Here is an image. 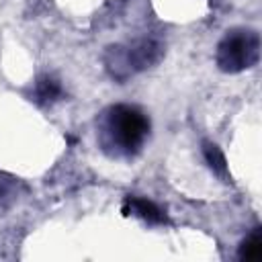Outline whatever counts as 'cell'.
<instances>
[{
  "label": "cell",
  "mask_w": 262,
  "mask_h": 262,
  "mask_svg": "<svg viewBox=\"0 0 262 262\" xmlns=\"http://www.w3.org/2000/svg\"><path fill=\"white\" fill-rule=\"evenodd\" d=\"M260 57V39L254 31H233L217 47V66L223 72L237 74L254 68Z\"/></svg>",
  "instance_id": "6da1fadb"
},
{
  "label": "cell",
  "mask_w": 262,
  "mask_h": 262,
  "mask_svg": "<svg viewBox=\"0 0 262 262\" xmlns=\"http://www.w3.org/2000/svg\"><path fill=\"white\" fill-rule=\"evenodd\" d=\"M106 127L115 139V143L125 151L133 154L141 147L147 131H149V121L147 117L129 104H117L111 108Z\"/></svg>",
  "instance_id": "7a4b0ae2"
},
{
  "label": "cell",
  "mask_w": 262,
  "mask_h": 262,
  "mask_svg": "<svg viewBox=\"0 0 262 262\" xmlns=\"http://www.w3.org/2000/svg\"><path fill=\"white\" fill-rule=\"evenodd\" d=\"M160 57V47L154 43V41H141L137 47H133L127 55V63L141 70V68H147L151 66L154 61H158Z\"/></svg>",
  "instance_id": "3957f363"
},
{
  "label": "cell",
  "mask_w": 262,
  "mask_h": 262,
  "mask_svg": "<svg viewBox=\"0 0 262 262\" xmlns=\"http://www.w3.org/2000/svg\"><path fill=\"white\" fill-rule=\"evenodd\" d=\"M133 211L135 215L151 221V223H164L166 217L162 213L160 207H156L151 201H145V199H137V196H129L127 203H125V213Z\"/></svg>",
  "instance_id": "277c9868"
},
{
  "label": "cell",
  "mask_w": 262,
  "mask_h": 262,
  "mask_svg": "<svg viewBox=\"0 0 262 262\" xmlns=\"http://www.w3.org/2000/svg\"><path fill=\"white\" fill-rule=\"evenodd\" d=\"M239 258L242 260H260L262 258V235H260L258 229L242 242V246H239Z\"/></svg>",
  "instance_id": "5b68a950"
},
{
  "label": "cell",
  "mask_w": 262,
  "mask_h": 262,
  "mask_svg": "<svg viewBox=\"0 0 262 262\" xmlns=\"http://www.w3.org/2000/svg\"><path fill=\"white\" fill-rule=\"evenodd\" d=\"M203 154H205V160H207V164L217 172V174H221V176H225L227 174V164H225V156L221 154V149L215 145V143H205L203 145Z\"/></svg>",
  "instance_id": "8992f818"
},
{
  "label": "cell",
  "mask_w": 262,
  "mask_h": 262,
  "mask_svg": "<svg viewBox=\"0 0 262 262\" xmlns=\"http://www.w3.org/2000/svg\"><path fill=\"white\" fill-rule=\"evenodd\" d=\"M61 94V86L53 78H41L37 82V96L43 100H55Z\"/></svg>",
  "instance_id": "52a82bcc"
}]
</instances>
